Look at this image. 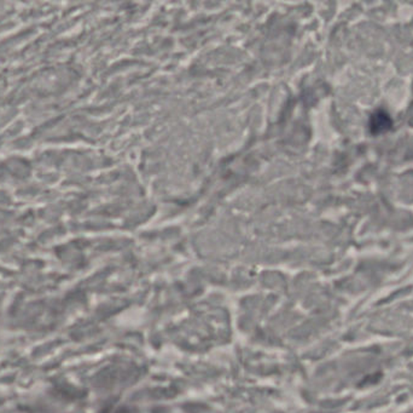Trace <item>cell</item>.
Returning <instances> with one entry per match:
<instances>
[{"label":"cell","mask_w":413,"mask_h":413,"mask_svg":"<svg viewBox=\"0 0 413 413\" xmlns=\"http://www.w3.org/2000/svg\"><path fill=\"white\" fill-rule=\"evenodd\" d=\"M391 126V118L384 112H377L376 114L372 115L371 122H370V128H371V131L374 132V133L386 131Z\"/></svg>","instance_id":"1"}]
</instances>
